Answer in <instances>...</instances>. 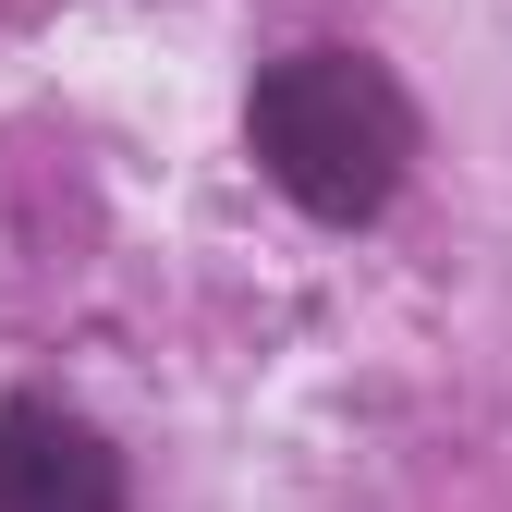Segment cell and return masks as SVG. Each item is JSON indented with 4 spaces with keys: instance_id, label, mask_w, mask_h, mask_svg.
<instances>
[{
    "instance_id": "6da1fadb",
    "label": "cell",
    "mask_w": 512,
    "mask_h": 512,
    "mask_svg": "<svg viewBox=\"0 0 512 512\" xmlns=\"http://www.w3.org/2000/svg\"><path fill=\"white\" fill-rule=\"evenodd\" d=\"M244 135H256V171H269L305 220H378L403 196L415 110H403V86L378 74L366 49H293V61L256 74Z\"/></svg>"
},
{
    "instance_id": "7a4b0ae2",
    "label": "cell",
    "mask_w": 512,
    "mask_h": 512,
    "mask_svg": "<svg viewBox=\"0 0 512 512\" xmlns=\"http://www.w3.org/2000/svg\"><path fill=\"white\" fill-rule=\"evenodd\" d=\"M0 512H122V452L61 403H0Z\"/></svg>"
}]
</instances>
